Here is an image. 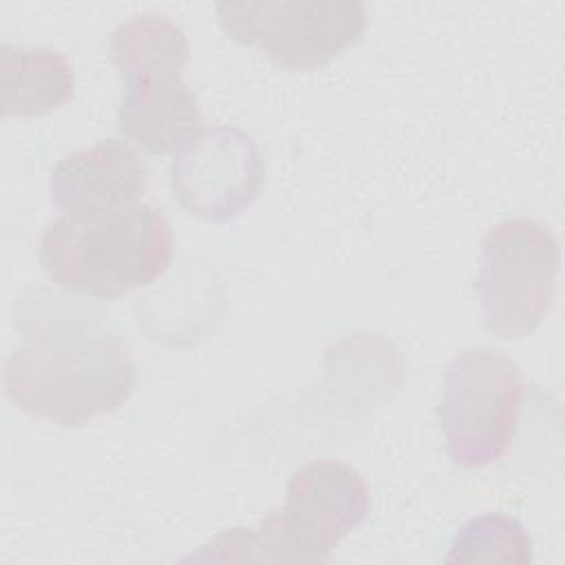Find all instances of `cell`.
Wrapping results in <instances>:
<instances>
[{"label": "cell", "instance_id": "cell-1", "mask_svg": "<svg viewBox=\"0 0 565 565\" xmlns=\"http://www.w3.org/2000/svg\"><path fill=\"white\" fill-rule=\"evenodd\" d=\"M132 388L135 362L128 344L84 316L24 335L4 366L11 404L66 428L119 408Z\"/></svg>", "mask_w": 565, "mask_h": 565}, {"label": "cell", "instance_id": "cell-2", "mask_svg": "<svg viewBox=\"0 0 565 565\" xmlns=\"http://www.w3.org/2000/svg\"><path fill=\"white\" fill-rule=\"evenodd\" d=\"M172 245L163 212L135 203L93 216H60L40 238V265L57 287L106 300L154 282L170 265Z\"/></svg>", "mask_w": 565, "mask_h": 565}, {"label": "cell", "instance_id": "cell-3", "mask_svg": "<svg viewBox=\"0 0 565 565\" xmlns=\"http://www.w3.org/2000/svg\"><path fill=\"white\" fill-rule=\"evenodd\" d=\"M371 508V490L351 466L333 459L300 466L282 508L271 510L249 532L247 561L324 563Z\"/></svg>", "mask_w": 565, "mask_h": 565}, {"label": "cell", "instance_id": "cell-4", "mask_svg": "<svg viewBox=\"0 0 565 565\" xmlns=\"http://www.w3.org/2000/svg\"><path fill=\"white\" fill-rule=\"evenodd\" d=\"M523 402L519 364L499 349L470 347L444 371L439 422L446 452L459 468H483L503 457L516 435Z\"/></svg>", "mask_w": 565, "mask_h": 565}, {"label": "cell", "instance_id": "cell-5", "mask_svg": "<svg viewBox=\"0 0 565 565\" xmlns=\"http://www.w3.org/2000/svg\"><path fill=\"white\" fill-rule=\"evenodd\" d=\"M558 269V241L541 221L512 216L490 227L475 282L486 329L501 340L534 333L552 309Z\"/></svg>", "mask_w": 565, "mask_h": 565}, {"label": "cell", "instance_id": "cell-6", "mask_svg": "<svg viewBox=\"0 0 565 565\" xmlns=\"http://www.w3.org/2000/svg\"><path fill=\"white\" fill-rule=\"evenodd\" d=\"M216 20L227 38L258 46L278 66L316 71L360 40L366 7L358 0H227L216 4Z\"/></svg>", "mask_w": 565, "mask_h": 565}, {"label": "cell", "instance_id": "cell-7", "mask_svg": "<svg viewBox=\"0 0 565 565\" xmlns=\"http://www.w3.org/2000/svg\"><path fill=\"white\" fill-rule=\"evenodd\" d=\"M265 161L252 135L238 126H207L174 154L170 188L190 214L227 223L238 218L260 194Z\"/></svg>", "mask_w": 565, "mask_h": 565}, {"label": "cell", "instance_id": "cell-8", "mask_svg": "<svg viewBox=\"0 0 565 565\" xmlns=\"http://www.w3.org/2000/svg\"><path fill=\"white\" fill-rule=\"evenodd\" d=\"M148 185V168L121 139H102L66 154L49 179V194L68 216H93L135 205Z\"/></svg>", "mask_w": 565, "mask_h": 565}, {"label": "cell", "instance_id": "cell-9", "mask_svg": "<svg viewBox=\"0 0 565 565\" xmlns=\"http://www.w3.org/2000/svg\"><path fill=\"white\" fill-rule=\"evenodd\" d=\"M117 124L124 137L150 154H179L207 128L199 97L181 73L124 79Z\"/></svg>", "mask_w": 565, "mask_h": 565}, {"label": "cell", "instance_id": "cell-10", "mask_svg": "<svg viewBox=\"0 0 565 565\" xmlns=\"http://www.w3.org/2000/svg\"><path fill=\"white\" fill-rule=\"evenodd\" d=\"M75 93V71L66 53L51 46L4 42L0 46V110L4 117H42Z\"/></svg>", "mask_w": 565, "mask_h": 565}, {"label": "cell", "instance_id": "cell-11", "mask_svg": "<svg viewBox=\"0 0 565 565\" xmlns=\"http://www.w3.org/2000/svg\"><path fill=\"white\" fill-rule=\"evenodd\" d=\"M110 62L121 79L181 73L190 57L183 29L161 13H135L110 33Z\"/></svg>", "mask_w": 565, "mask_h": 565}, {"label": "cell", "instance_id": "cell-12", "mask_svg": "<svg viewBox=\"0 0 565 565\" xmlns=\"http://www.w3.org/2000/svg\"><path fill=\"white\" fill-rule=\"evenodd\" d=\"M532 539L525 527L501 512L466 521L448 545L446 563H530Z\"/></svg>", "mask_w": 565, "mask_h": 565}]
</instances>
